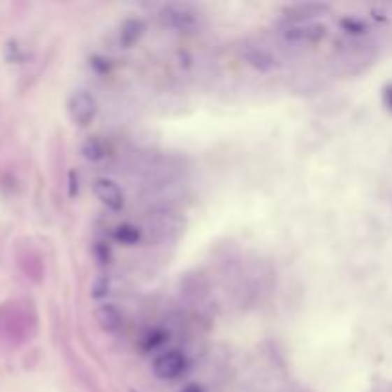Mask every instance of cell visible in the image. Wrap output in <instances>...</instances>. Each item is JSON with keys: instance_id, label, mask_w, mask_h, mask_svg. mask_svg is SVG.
<instances>
[{"instance_id": "1", "label": "cell", "mask_w": 392, "mask_h": 392, "mask_svg": "<svg viewBox=\"0 0 392 392\" xmlns=\"http://www.w3.org/2000/svg\"><path fill=\"white\" fill-rule=\"evenodd\" d=\"M67 115L71 123L79 129H85L98 115V102L88 90H75L67 100Z\"/></svg>"}, {"instance_id": "2", "label": "cell", "mask_w": 392, "mask_h": 392, "mask_svg": "<svg viewBox=\"0 0 392 392\" xmlns=\"http://www.w3.org/2000/svg\"><path fill=\"white\" fill-rule=\"evenodd\" d=\"M159 22L176 31H194L201 23V15L186 4H167L159 10Z\"/></svg>"}, {"instance_id": "3", "label": "cell", "mask_w": 392, "mask_h": 392, "mask_svg": "<svg viewBox=\"0 0 392 392\" xmlns=\"http://www.w3.org/2000/svg\"><path fill=\"white\" fill-rule=\"evenodd\" d=\"M186 368H188V360L176 349L165 350L153 360V373L161 381H175L186 371Z\"/></svg>"}, {"instance_id": "4", "label": "cell", "mask_w": 392, "mask_h": 392, "mask_svg": "<svg viewBox=\"0 0 392 392\" xmlns=\"http://www.w3.org/2000/svg\"><path fill=\"white\" fill-rule=\"evenodd\" d=\"M282 35L287 43L293 44H316L324 41L327 35V27L324 23H289Z\"/></svg>"}, {"instance_id": "5", "label": "cell", "mask_w": 392, "mask_h": 392, "mask_svg": "<svg viewBox=\"0 0 392 392\" xmlns=\"http://www.w3.org/2000/svg\"><path fill=\"white\" fill-rule=\"evenodd\" d=\"M92 191H94L96 199H98L108 211H123L124 194L123 189H121V186H119L115 180H111V178H98V180H94V184H92Z\"/></svg>"}, {"instance_id": "6", "label": "cell", "mask_w": 392, "mask_h": 392, "mask_svg": "<svg viewBox=\"0 0 392 392\" xmlns=\"http://www.w3.org/2000/svg\"><path fill=\"white\" fill-rule=\"evenodd\" d=\"M327 12H329V4L324 2H297L284 8V17L289 23H312Z\"/></svg>"}, {"instance_id": "7", "label": "cell", "mask_w": 392, "mask_h": 392, "mask_svg": "<svg viewBox=\"0 0 392 392\" xmlns=\"http://www.w3.org/2000/svg\"><path fill=\"white\" fill-rule=\"evenodd\" d=\"M94 320L103 333H117L123 327V312L115 305L103 303L94 310Z\"/></svg>"}, {"instance_id": "8", "label": "cell", "mask_w": 392, "mask_h": 392, "mask_svg": "<svg viewBox=\"0 0 392 392\" xmlns=\"http://www.w3.org/2000/svg\"><path fill=\"white\" fill-rule=\"evenodd\" d=\"M241 58L245 59V64L253 67L254 71L261 73L274 71L277 66L276 58L268 50L261 48V46H245L241 50Z\"/></svg>"}, {"instance_id": "9", "label": "cell", "mask_w": 392, "mask_h": 392, "mask_svg": "<svg viewBox=\"0 0 392 392\" xmlns=\"http://www.w3.org/2000/svg\"><path fill=\"white\" fill-rule=\"evenodd\" d=\"M144 23L140 22V20H126V22L121 25V31H119V41L123 46H132V44H136L142 38L144 35Z\"/></svg>"}, {"instance_id": "10", "label": "cell", "mask_w": 392, "mask_h": 392, "mask_svg": "<svg viewBox=\"0 0 392 392\" xmlns=\"http://www.w3.org/2000/svg\"><path fill=\"white\" fill-rule=\"evenodd\" d=\"M80 155L87 161L98 163V161H102L108 155V150H106V144L98 136H90L80 145Z\"/></svg>"}, {"instance_id": "11", "label": "cell", "mask_w": 392, "mask_h": 392, "mask_svg": "<svg viewBox=\"0 0 392 392\" xmlns=\"http://www.w3.org/2000/svg\"><path fill=\"white\" fill-rule=\"evenodd\" d=\"M113 240L117 243H123V245H136L142 241V232H140L138 226L134 224H119L113 230Z\"/></svg>"}, {"instance_id": "12", "label": "cell", "mask_w": 392, "mask_h": 392, "mask_svg": "<svg viewBox=\"0 0 392 392\" xmlns=\"http://www.w3.org/2000/svg\"><path fill=\"white\" fill-rule=\"evenodd\" d=\"M341 29L349 35H363V33H368V23L349 15V17L341 20Z\"/></svg>"}, {"instance_id": "13", "label": "cell", "mask_w": 392, "mask_h": 392, "mask_svg": "<svg viewBox=\"0 0 392 392\" xmlns=\"http://www.w3.org/2000/svg\"><path fill=\"white\" fill-rule=\"evenodd\" d=\"M167 341V335L163 333L161 329H153V331H150V333L145 335L144 337V342H142V347H144V350H155L159 349L163 342Z\"/></svg>"}, {"instance_id": "14", "label": "cell", "mask_w": 392, "mask_h": 392, "mask_svg": "<svg viewBox=\"0 0 392 392\" xmlns=\"http://www.w3.org/2000/svg\"><path fill=\"white\" fill-rule=\"evenodd\" d=\"M111 289V282L108 276H98L94 280V284L90 287V295L94 298H103Z\"/></svg>"}, {"instance_id": "15", "label": "cell", "mask_w": 392, "mask_h": 392, "mask_svg": "<svg viewBox=\"0 0 392 392\" xmlns=\"http://www.w3.org/2000/svg\"><path fill=\"white\" fill-rule=\"evenodd\" d=\"M383 100H385V106L392 111V85L385 88V92H383Z\"/></svg>"}, {"instance_id": "16", "label": "cell", "mask_w": 392, "mask_h": 392, "mask_svg": "<svg viewBox=\"0 0 392 392\" xmlns=\"http://www.w3.org/2000/svg\"><path fill=\"white\" fill-rule=\"evenodd\" d=\"M180 392H205V391H203V386H201V385H197V383H191V385L184 386Z\"/></svg>"}]
</instances>
